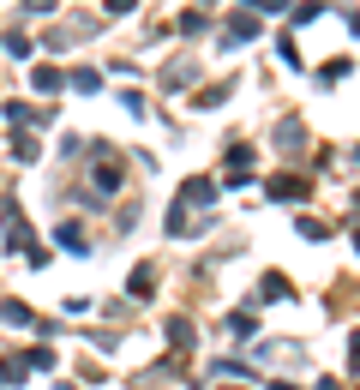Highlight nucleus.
Instances as JSON below:
<instances>
[{
	"instance_id": "f257e3e1",
	"label": "nucleus",
	"mask_w": 360,
	"mask_h": 390,
	"mask_svg": "<svg viewBox=\"0 0 360 390\" xmlns=\"http://www.w3.org/2000/svg\"><path fill=\"white\" fill-rule=\"evenodd\" d=\"M354 366H360V336H354Z\"/></svg>"
}]
</instances>
